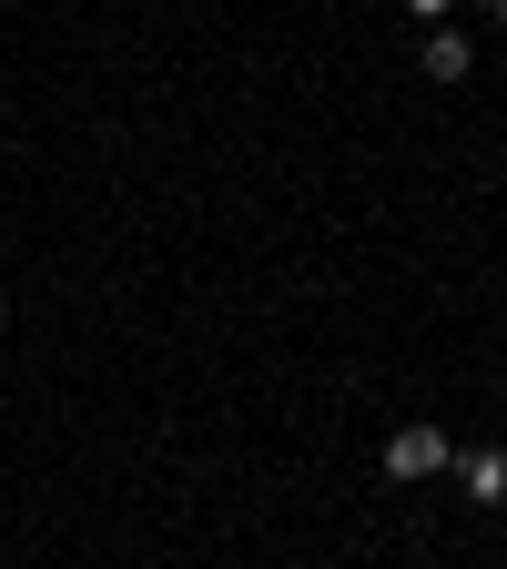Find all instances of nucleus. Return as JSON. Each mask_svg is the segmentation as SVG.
Segmentation results:
<instances>
[{"label": "nucleus", "mask_w": 507, "mask_h": 569, "mask_svg": "<svg viewBox=\"0 0 507 569\" xmlns=\"http://www.w3.org/2000/svg\"><path fill=\"white\" fill-rule=\"evenodd\" d=\"M457 488L477 498V509H497V498H507V448H467L457 458Z\"/></svg>", "instance_id": "obj_2"}, {"label": "nucleus", "mask_w": 507, "mask_h": 569, "mask_svg": "<svg viewBox=\"0 0 507 569\" xmlns=\"http://www.w3.org/2000/svg\"><path fill=\"white\" fill-rule=\"evenodd\" d=\"M447 11H457V0H406V21H426V31H437Z\"/></svg>", "instance_id": "obj_4"}, {"label": "nucleus", "mask_w": 507, "mask_h": 569, "mask_svg": "<svg viewBox=\"0 0 507 569\" xmlns=\"http://www.w3.org/2000/svg\"><path fill=\"white\" fill-rule=\"evenodd\" d=\"M467 71H477V51H467V31H426V82H467Z\"/></svg>", "instance_id": "obj_3"}, {"label": "nucleus", "mask_w": 507, "mask_h": 569, "mask_svg": "<svg viewBox=\"0 0 507 569\" xmlns=\"http://www.w3.org/2000/svg\"><path fill=\"white\" fill-rule=\"evenodd\" d=\"M457 468V448H447V427H426V417H406L396 438H386V478L396 488H416V478H447Z\"/></svg>", "instance_id": "obj_1"}, {"label": "nucleus", "mask_w": 507, "mask_h": 569, "mask_svg": "<svg viewBox=\"0 0 507 569\" xmlns=\"http://www.w3.org/2000/svg\"><path fill=\"white\" fill-rule=\"evenodd\" d=\"M0 326H11V306H0Z\"/></svg>", "instance_id": "obj_6"}, {"label": "nucleus", "mask_w": 507, "mask_h": 569, "mask_svg": "<svg viewBox=\"0 0 507 569\" xmlns=\"http://www.w3.org/2000/svg\"><path fill=\"white\" fill-rule=\"evenodd\" d=\"M487 11H497V31H507V0H487Z\"/></svg>", "instance_id": "obj_5"}]
</instances>
